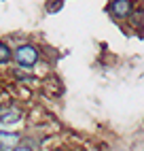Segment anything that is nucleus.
I'll return each mask as SVG.
<instances>
[{
    "mask_svg": "<svg viewBox=\"0 0 144 151\" xmlns=\"http://www.w3.org/2000/svg\"><path fill=\"white\" fill-rule=\"evenodd\" d=\"M11 151H34L32 147H30V145H17L15 149H11Z\"/></svg>",
    "mask_w": 144,
    "mask_h": 151,
    "instance_id": "nucleus-7",
    "label": "nucleus"
},
{
    "mask_svg": "<svg viewBox=\"0 0 144 151\" xmlns=\"http://www.w3.org/2000/svg\"><path fill=\"white\" fill-rule=\"evenodd\" d=\"M53 151H59V149H53Z\"/></svg>",
    "mask_w": 144,
    "mask_h": 151,
    "instance_id": "nucleus-8",
    "label": "nucleus"
},
{
    "mask_svg": "<svg viewBox=\"0 0 144 151\" xmlns=\"http://www.w3.org/2000/svg\"><path fill=\"white\" fill-rule=\"evenodd\" d=\"M61 4H64L61 0H49V2H47V11H49V13H55V11H59V9H61Z\"/></svg>",
    "mask_w": 144,
    "mask_h": 151,
    "instance_id": "nucleus-6",
    "label": "nucleus"
},
{
    "mask_svg": "<svg viewBox=\"0 0 144 151\" xmlns=\"http://www.w3.org/2000/svg\"><path fill=\"white\" fill-rule=\"evenodd\" d=\"M21 134L19 132H9V130H0V151H11L19 145Z\"/></svg>",
    "mask_w": 144,
    "mask_h": 151,
    "instance_id": "nucleus-4",
    "label": "nucleus"
},
{
    "mask_svg": "<svg viewBox=\"0 0 144 151\" xmlns=\"http://www.w3.org/2000/svg\"><path fill=\"white\" fill-rule=\"evenodd\" d=\"M11 60H13V51H11V47H9L4 41H0V66L9 64Z\"/></svg>",
    "mask_w": 144,
    "mask_h": 151,
    "instance_id": "nucleus-5",
    "label": "nucleus"
},
{
    "mask_svg": "<svg viewBox=\"0 0 144 151\" xmlns=\"http://www.w3.org/2000/svg\"><path fill=\"white\" fill-rule=\"evenodd\" d=\"M13 60L19 68H32L38 64L40 60V53L34 45H19L15 51H13Z\"/></svg>",
    "mask_w": 144,
    "mask_h": 151,
    "instance_id": "nucleus-1",
    "label": "nucleus"
},
{
    "mask_svg": "<svg viewBox=\"0 0 144 151\" xmlns=\"http://www.w3.org/2000/svg\"><path fill=\"white\" fill-rule=\"evenodd\" d=\"M108 13L115 19H127L133 13V2L131 0H110L108 2Z\"/></svg>",
    "mask_w": 144,
    "mask_h": 151,
    "instance_id": "nucleus-2",
    "label": "nucleus"
},
{
    "mask_svg": "<svg viewBox=\"0 0 144 151\" xmlns=\"http://www.w3.org/2000/svg\"><path fill=\"white\" fill-rule=\"evenodd\" d=\"M21 117H24V109H19L17 104H9L0 109V124L2 126H13L21 122Z\"/></svg>",
    "mask_w": 144,
    "mask_h": 151,
    "instance_id": "nucleus-3",
    "label": "nucleus"
}]
</instances>
